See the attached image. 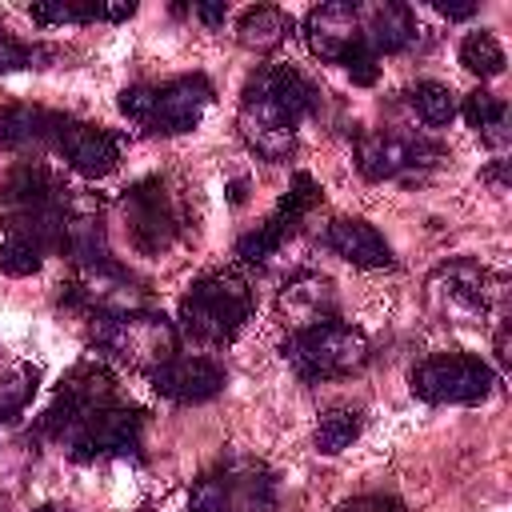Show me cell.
<instances>
[{
	"instance_id": "cell-1",
	"label": "cell",
	"mask_w": 512,
	"mask_h": 512,
	"mask_svg": "<svg viewBox=\"0 0 512 512\" xmlns=\"http://www.w3.org/2000/svg\"><path fill=\"white\" fill-rule=\"evenodd\" d=\"M144 424H148V412L124 400L116 372L104 360L88 356V360H76L60 376L52 404L32 424V436L64 448L80 464L140 460Z\"/></svg>"
},
{
	"instance_id": "cell-2",
	"label": "cell",
	"mask_w": 512,
	"mask_h": 512,
	"mask_svg": "<svg viewBox=\"0 0 512 512\" xmlns=\"http://www.w3.org/2000/svg\"><path fill=\"white\" fill-rule=\"evenodd\" d=\"M68 208H72V188L44 160H20L0 184V220H4L0 272L8 276L40 272L44 256L60 252Z\"/></svg>"
},
{
	"instance_id": "cell-3",
	"label": "cell",
	"mask_w": 512,
	"mask_h": 512,
	"mask_svg": "<svg viewBox=\"0 0 512 512\" xmlns=\"http://www.w3.org/2000/svg\"><path fill=\"white\" fill-rule=\"evenodd\" d=\"M316 104L320 92L300 68L260 64L240 92L236 132L248 144V152H256L268 164H284L296 152V132Z\"/></svg>"
},
{
	"instance_id": "cell-4",
	"label": "cell",
	"mask_w": 512,
	"mask_h": 512,
	"mask_svg": "<svg viewBox=\"0 0 512 512\" xmlns=\"http://www.w3.org/2000/svg\"><path fill=\"white\" fill-rule=\"evenodd\" d=\"M252 316V288L236 268H212L188 284L176 312V332L204 348H224Z\"/></svg>"
},
{
	"instance_id": "cell-5",
	"label": "cell",
	"mask_w": 512,
	"mask_h": 512,
	"mask_svg": "<svg viewBox=\"0 0 512 512\" xmlns=\"http://www.w3.org/2000/svg\"><path fill=\"white\" fill-rule=\"evenodd\" d=\"M216 88L204 72L172 76L164 84H132L120 92V112L148 136H180L200 124V116L212 108Z\"/></svg>"
},
{
	"instance_id": "cell-6",
	"label": "cell",
	"mask_w": 512,
	"mask_h": 512,
	"mask_svg": "<svg viewBox=\"0 0 512 512\" xmlns=\"http://www.w3.org/2000/svg\"><path fill=\"white\" fill-rule=\"evenodd\" d=\"M500 300H504V280L472 256L444 260L424 280L428 312L444 324H456V328L488 324V316L500 308Z\"/></svg>"
},
{
	"instance_id": "cell-7",
	"label": "cell",
	"mask_w": 512,
	"mask_h": 512,
	"mask_svg": "<svg viewBox=\"0 0 512 512\" xmlns=\"http://www.w3.org/2000/svg\"><path fill=\"white\" fill-rule=\"evenodd\" d=\"M184 512H276V476L264 460L228 452L192 480Z\"/></svg>"
},
{
	"instance_id": "cell-8",
	"label": "cell",
	"mask_w": 512,
	"mask_h": 512,
	"mask_svg": "<svg viewBox=\"0 0 512 512\" xmlns=\"http://www.w3.org/2000/svg\"><path fill=\"white\" fill-rule=\"evenodd\" d=\"M92 348L112 356L116 364L148 376L160 364H168L180 352V332L176 320H168L156 308H136V312H120V316H100L92 320Z\"/></svg>"
},
{
	"instance_id": "cell-9",
	"label": "cell",
	"mask_w": 512,
	"mask_h": 512,
	"mask_svg": "<svg viewBox=\"0 0 512 512\" xmlns=\"http://www.w3.org/2000/svg\"><path fill=\"white\" fill-rule=\"evenodd\" d=\"M116 212L128 244L144 256H164L188 232V208L168 176H144L132 188H124Z\"/></svg>"
},
{
	"instance_id": "cell-10",
	"label": "cell",
	"mask_w": 512,
	"mask_h": 512,
	"mask_svg": "<svg viewBox=\"0 0 512 512\" xmlns=\"http://www.w3.org/2000/svg\"><path fill=\"white\" fill-rule=\"evenodd\" d=\"M280 356L300 380L320 384V380H340L360 372L372 356V344L356 324L328 320L304 332H288V340L280 344Z\"/></svg>"
},
{
	"instance_id": "cell-11",
	"label": "cell",
	"mask_w": 512,
	"mask_h": 512,
	"mask_svg": "<svg viewBox=\"0 0 512 512\" xmlns=\"http://www.w3.org/2000/svg\"><path fill=\"white\" fill-rule=\"evenodd\" d=\"M304 44L316 60L324 64H340L352 84L372 88L380 76V60L368 52L364 36H360V12L352 0H328L320 8H312L304 16Z\"/></svg>"
},
{
	"instance_id": "cell-12",
	"label": "cell",
	"mask_w": 512,
	"mask_h": 512,
	"mask_svg": "<svg viewBox=\"0 0 512 512\" xmlns=\"http://www.w3.org/2000/svg\"><path fill=\"white\" fill-rule=\"evenodd\" d=\"M408 384L424 404H480L492 396L496 372L472 352H432L408 372Z\"/></svg>"
},
{
	"instance_id": "cell-13",
	"label": "cell",
	"mask_w": 512,
	"mask_h": 512,
	"mask_svg": "<svg viewBox=\"0 0 512 512\" xmlns=\"http://www.w3.org/2000/svg\"><path fill=\"white\" fill-rule=\"evenodd\" d=\"M60 288H64V292H60V304H64L68 312L88 316V320L148 308V288H144L124 264H116V260L72 268L68 284H60Z\"/></svg>"
},
{
	"instance_id": "cell-14",
	"label": "cell",
	"mask_w": 512,
	"mask_h": 512,
	"mask_svg": "<svg viewBox=\"0 0 512 512\" xmlns=\"http://www.w3.org/2000/svg\"><path fill=\"white\" fill-rule=\"evenodd\" d=\"M48 152H56L72 172H80L88 180H100V176L116 172V164L124 156V136L116 128L56 112L52 132H48Z\"/></svg>"
},
{
	"instance_id": "cell-15",
	"label": "cell",
	"mask_w": 512,
	"mask_h": 512,
	"mask_svg": "<svg viewBox=\"0 0 512 512\" xmlns=\"http://www.w3.org/2000/svg\"><path fill=\"white\" fill-rule=\"evenodd\" d=\"M444 160V148L428 136H396V132H360L356 136V168L364 180H412L416 172Z\"/></svg>"
},
{
	"instance_id": "cell-16",
	"label": "cell",
	"mask_w": 512,
	"mask_h": 512,
	"mask_svg": "<svg viewBox=\"0 0 512 512\" xmlns=\"http://www.w3.org/2000/svg\"><path fill=\"white\" fill-rule=\"evenodd\" d=\"M320 204V184L308 176V172H296L292 176V184H288V192L276 200V208L264 216V224H256L252 232H244L240 240H236V256L244 260V264H264V260H272L280 248H284V240L300 228V220L312 212Z\"/></svg>"
},
{
	"instance_id": "cell-17",
	"label": "cell",
	"mask_w": 512,
	"mask_h": 512,
	"mask_svg": "<svg viewBox=\"0 0 512 512\" xmlns=\"http://www.w3.org/2000/svg\"><path fill=\"white\" fill-rule=\"evenodd\" d=\"M276 320L288 332H304L328 320H340V296L332 288L328 276L320 272H296L284 280L280 296H276Z\"/></svg>"
},
{
	"instance_id": "cell-18",
	"label": "cell",
	"mask_w": 512,
	"mask_h": 512,
	"mask_svg": "<svg viewBox=\"0 0 512 512\" xmlns=\"http://www.w3.org/2000/svg\"><path fill=\"white\" fill-rule=\"evenodd\" d=\"M224 380H228L224 364H216L212 356H184V352H176L168 364L148 372L152 392L172 404H204L224 392Z\"/></svg>"
},
{
	"instance_id": "cell-19",
	"label": "cell",
	"mask_w": 512,
	"mask_h": 512,
	"mask_svg": "<svg viewBox=\"0 0 512 512\" xmlns=\"http://www.w3.org/2000/svg\"><path fill=\"white\" fill-rule=\"evenodd\" d=\"M356 12H360V36L376 60L396 56V52L416 44V16L408 4L372 0V4H356Z\"/></svg>"
},
{
	"instance_id": "cell-20",
	"label": "cell",
	"mask_w": 512,
	"mask_h": 512,
	"mask_svg": "<svg viewBox=\"0 0 512 512\" xmlns=\"http://www.w3.org/2000/svg\"><path fill=\"white\" fill-rule=\"evenodd\" d=\"M60 256H68L72 268L112 260L100 200H92V196H76V192H72V208H68V224H64V240H60Z\"/></svg>"
},
{
	"instance_id": "cell-21",
	"label": "cell",
	"mask_w": 512,
	"mask_h": 512,
	"mask_svg": "<svg viewBox=\"0 0 512 512\" xmlns=\"http://www.w3.org/2000/svg\"><path fill=\"white\" fill-rule=\"evenodd\" d=\"M320 244L328 252H336L340 260H348L352 268H392V248L368 220L336 216V220H328Z\"/></svg>"
},
{
	"instance_id": "cell-22",
	"label": "cell",
	"mask_w": 512,
	"mask_h": 512,
	"mask_svg": "<svg viewBox=\"0 0 512 512\" xmlns=\"http://www.w3.org/2000/svg\"><path fill=\"white\" fill-rule=\"evenodd\" d=\"M52 116L48 108L36 104H4L0 108V148L24 160H40V152H48V132H52Z\"/></svg>"
},
{
	"instance_id": "cell-23",
	"label": "cell",
	"mask_w": 512,
	"mask_h": 512,
	"mask_svg": "<svg viewBox=\"0 0 512 512\" xmlns=\"http://www.w3.org/2000/svg\"><path fill=\"white\" fill-rule=\"evenodd\" d=\"M136 12V4H104V0H40V4H28V16L36 24H48V28H60V24H116V20H128Z\"/></svg>"
},
{
	"instance_id": "cell-24",
	"label": "cell",
	"mask_w": 512,
	"mask_h": 512,
	"mask_svg": "<svg viewBox=\"0 0 512 512\" xmlns=\"http://www.w3.org/2000/svg\"><path fill=\"white\" fill-rule=\"evenodd\" d=\"M40 388V368L0 344V420H16Z\"/></svg>"
},
{
	"instance_id": "cell-25",
	"label": "cell",
	"mask_w": 512,
	"mask_h": 512,
	"mask_svg": "<svg viewBox=\"0 0 512 512\" xmlns=\"http://www.w3.org/2000/svg\"><path fill=\"white\" fill-rule=\"evenodd\" d=\"M288 32H292V16L276 4H256L236 20V44L248 52H272L288 40Z\"/></svg>"
},
{
	"instance_id": "cell-26",
	"label": "cell",
	"mask_w": 512,
	"mask_h": 512,
	"mask_svg": "<svg viewBox=\"0 0 512 512\" xmlns=\"http://www.w3.org/2000/svg\"><path fill=\"white\" fill-rule=\"evenodd\" d=\"M456 112H464V120H468V128H476L480 132V140H488L492 148H500L504 140H508V104L500 100V96H492V92H484V88H476V92H468L464 96V104L456 108Z\"/></svg>"
},
{
	"instance_id": "cell-27",
	"label": "cell",
	"mask_w": 512,
	"mask_h": 512,
	"mask_svg": "<svg viewBox=\"0 0 512 512\" xmlns=\"http://www.w3.org/2000/svg\"><path fill=\"white\" fill-rule=\"evenodd\" d=\"M408 104H412V112L428 124V128H444V124H452V116H456V92L448 88V84H440V80H416L408 92Z\"/></svg>"
},
{
	"instance_id": "cell-28",
	"label": "cell",
	"mask_w": 512,
	"mask_h": 512,
	"mask_svg": "<svg viewBox=\"0 0 512 512\" xmlns=\"http://www.w3.org/2000/svg\"><path fill=\"white\" fill-rule=\"evenodd\" d=\"M460 64H464L472 76L492 80V76L504 72V48H500V40H496L488 28L468 32V36L460 40Z\"/></svg>"
},
{
	"instance_id": "cell-29",
	"label": "cell",
	"mask_w": 512,
	"mask_h": 512,
	"mask_svg": "<svg viewBox=\"0 0 512 512\" xmlns=\"http://www.w3.org/2000/svg\"><path fill=\"white\" fill-rule=\"evenodd\" d=\"M360 428H364V416L356 408H328L316 424V452H324V456L344 452L360 436Z\"/></svg>"
},
{
	"instance_id": "cell-30",
	"label": "cell",
	"mask_w": 512,
	"mask_h": 512,
	"mask_svg": "<svg viewBox=\"0 0 512 512\" xmlns=\"http://www.w3.org/2000/svg\"><path fill=\"white\" fill-rule=\"evenodd\" d=\"M36 48L32 44H24V40H16V36H8V32H0V76L4 72H24V68H36Z\"/></svg>"
},
{
	"instance_id": "cell-31",
	"label": "cell",
	"mask_w": 512,
	"mask_h": 512,
	"mask_svg": "<svg viewBox=\"0 0 512 512\" xmlns=\"http://www.w3.org/2000/svg\"><path fill=\"white\" fill-rule=\"evenodd\" d=\"M336 512H404V504H400L396 496L368 492V496H352V500H344Z\"/></svg>"
},
{
	"instance_id": "cell-32",
	"label": "cell",
	"mask_w": 512,
	"mask_h": 512,
	"mask_svg": "<svg viewBox=\"0 0 512 512\" xmlns=\"http://www.w3.org/2000/svg\"><path fill=\"white\" fill-rule=\"evenodd\" d=\"M192 16H200L208 28H224L228 8H224V4H192Z\"/></svg>"
},
{
	"instance_id": "cell-33",
	"label": "cell",
	"mask_w": 512,
	"mask_h": 512,
	"mask_svg": "<svg viewBox=\"0 0 512 512\" xmlns=\"http://www.w3.org/2000/svg\"><path fill=\"white\" fill-rule=\"evenodd\" d=\"M436 12L448 16V20H468V16H476V4H448V0H436Z\"/></svg>"
},
{
	"instance_id": "cell-34",
	"label": "cell",
	"mask_w": 512,
	"mask_h": 512,
	"mask_svg": "<svg viewBox=\"0 0 512 512\" xmlns=\"http://www.w3.org/2000/svg\"><path fill=\"white\" fill-rule=\"evenodd\" d=\"M492 348H496V360H500V368L508 364V320H500V328H496V336H492Z\"/></svg>"
},
{
	"instance_id": "cell-35",
	"label": "cell",
	"mask_w": 512,
	"mask_h": 512,
	"mask_svg": "<svg viewBox=\"0 0 512 512\" xmlns=\"http://www.w3.org/2000/svg\"><path fill=\"white\" fill-rule=\"evenodd\" d=\"M228 200H232V204H244V180H232V184H228Z\"/></svg>"
},
{
	"instance_id": "cell-36",
	"label": "cell",
	"mask_w": 512,
	"mask_h": 512,
	"mask_svg": "<svg viewBox=\"0 0 512 512\" xmlns=\"http://www.w3.org/2000/svg\"><path fill=\"white\" fill-rule=\"evenodd\" d=\"M36 512H64V508H56V504H44V508H36Z\"/></svg>"
}]
</instances>
